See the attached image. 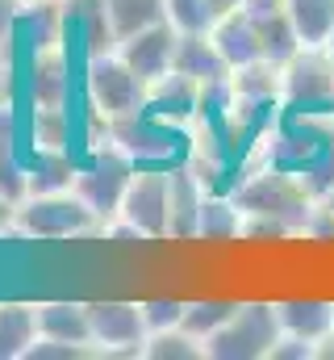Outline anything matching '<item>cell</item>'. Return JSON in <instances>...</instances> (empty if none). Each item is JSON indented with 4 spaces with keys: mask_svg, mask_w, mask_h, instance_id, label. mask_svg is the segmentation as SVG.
Segmentation results:
<instances>
[{
    "mask_svg": "<svg viewBox=\"0 0 334 360\" xmlns=\"http://www.w3.org/2000/svg\"><path fill=\"white\" fill-rule=\"evenodd\" d=\"M13 222H17V205H13V201L0 193V231H8Z\"/></svg>",
    "mask_w": 334,
    "mask_h": 360,
    "instance_id": "obj_29",
    "label": "cell"
},
{
    "mask_svg": "<svg viewBox=\"0 0 334 360\" xmlns=\"http://www.w3.org/2000/svg\"><path fill=\"white\" fill-rule=\"evenodd\" d=\"M21 4H42V0H21Z\"/></svg>",
    "mask_w": 334,
    "mask_h": 360,
    "instance_id": "obj_33",
    "label": "cell"
},
{
    "mask_svg": "<svg viewBox=\"0 0 334 360\" xmlns=\"http://www.w3.org/2000/svg\"><path fill=\"white\" fill-rule=\"evenodd\" d=\"M209 38H213V46L222 51V59L230 63V72H239V68H247V63H259V59H263L259 30H255V17H250L247 8L218 17L213 30H209Z\"/></svg>",
    "mask_w": 334,
    "mask_h": 360,
    "instance_id": "obj_12",
    "label": "cell"
},
{
    "mask_svg": "<svg viewBox=\"0 0 334 360\" xmlns=\"http://www.w3.org/2000/svg\"><path fill=\"white\" fill-rule=\"evenodd\" d=\"M171 72H180L184 80H192L201 89H213V84H226L230 80V63L222 59V51L213 46L209 34H180Z\"/></svg>",
    "mask_w": 334,
    "mask_h": 360,
    "instance_id": "obj_10",
    "label": "cell"
},
{
    "mask_svg": "<svg viewBox=\"0 0 334 360\" xmlns=\"http://www.w3.org/2000/svg\"><path fill=\"white\" fill-rule=\"evenodd\" d=\"M67 101V63L63 55L51 46V51H38L34 59V105L38 109H63Z\"/></svg>",
    "mask_w": 334,
    "mask_h": 360,
    "instance_id": "obj_20",
    "label": "cell"
},
{
    "mask_svg": "<svg viewBox=\"0 0 334 360\" xmlns=\"http://www.w3.org/2000/svg\"><path fill=\"white\" fill-rule=\"evenodd\" d=\"M142 356H151V360H201V356H209V348H205V340H196L192 331L167 327V331H151V335H147Z\"/></svg>",
    "mask_w": 334,
    "mask_h": 360,
    "instance_id": "obj_22",
    "label": "cell"
},
{
    "mask_svg": "<svg viewBox=\"0 0 334 360\" xmlns=\"http://www.w3.org/2000/svg\"><path fill=\"white\" fill-rule=\"evenodd\" d=\"M213 4V13L218 17H226V13H239V8H247V0H209Z\"/></svg>",
    "mask_w": 334,
    "mask_h": 360,
    "instance_id": "obj_30",
    "label": "cell"
},
{
    "mask_svg": "<svg viewBox=\"0 0 334 360\" xmlns=\"http://www.w3.org/2000/svg\"><path fill=\"white\" fill-rule=\"evenodd\" d=\"M255 17V30H259V46H263V59L267 63H276V68H284L305 42L297 38V30H293V21H288V13L284 8H272V13H250Z\"/></svg>",
    "mask_w": 334,
    "mask_h": 360,
    "instance_id": "obj_18",
    "label": "cell"
},
{
    "mask_svg": "<svg viewBox=\"0 0 334 360\" xmlns=\"http://www.w3.org/2000/svg\"><path fill=\"white\" fill-rule=\"evenodd\" d=\"M272 360H314V344L284 331V335L276 340V348H272Z\"/></svg>",
    "mask_w": 334,
    "mask_h": 360,
    "instance_id": "obj_27",
    "label": "cell"
},
{
    "mask_svg": "<svg viewBox=\"0 0 334 360\" xmlns=\"http://www.w3.org/2000/svg\"><path fill=\"white\" fill-rule=\"evenodd\" d=\"M205 184L192 168H171V193H167V235L171 239H196L201 205H205Z\"/></svg>",
    "mask_w": 334,
    "mask_h": 360,
    "instance_id": "obj_11",
    "label": "cell"
},
{
    "mask_svg": "<svg viewBox=\"0 0 334 360\" xmlns=\"http://www.w3.org/2000/svg\"><path fill=\"white\" fill-rule=\"evenodd\" d=\"M92 352V344H67V340H34V348L25 352L29 360H80Z\"/></svg>",
    "mask_w": 334,
    "mask_h": 360,
    "instance_id": "obj_26",
    "label": "cell"
},
{
    "mask_svg": "<svg viewBox=\"0 0 334 360\" xmlns=\"http://www.w3.org/2000/svg\"><path fill=\"white\" fill-rule=\"evenodd\" d=\"M280 310V327L288 335H301L309 344H318L322 335L334 331V302H322V297H293V302H276Z\"/></svg>",
    "mask_w": 334,
    "mask_h": 360,
    "instance_id": "obj_13",
    "label": "cell"
},
{
    "mask_svg": "<svg viewBox=\"0 0 334 360\" xmlns=\"http://www.w3.org/2000/svg\"><path fill=\"white\" fill-rule=\"evenodd\" d=\"M21 235L29 239H72L96 226V214L92 205L84 201L76 188H59V193H29L25 201H17V222H13Z\"/></svg>",
    "mask_w": 334,
    "mask_h": 360,
    "instance_id": "obj_3",
    "label": "cell"
},
{
    "mask_svg": "<svg viewBox=\"0 0 334 360\" xmlns=\"http://www.w3.org/2000/svg\"><path fill=\"white\" fill-rule=\"evenodd\" d=\"M284 105L293 113H330L334 109V51L330 46H301L284 68Z\"/></svg>",
    "mask_w": 334,
    "mask_h": 360,
    "instance_id": "obj_5",
    "label": "cell"
},
{
    "mask_svg": "<svg viewBox=\"0 0 334 360\" xmlns=\"http://www.w3.org/2000/svg\"><path fill=\"white\" fill-rule=\"evenodd\" d=\"M167 193H171V168H134L126 184L117 218L138 239H167Z\"/></svg>",
    "mask_w": 334,
    "mask_h": 360,
    "instance_id": "obj_6",
    "label": "cell"
},
{
    "mask_svg": "<svg viewBox=\"0 0 334 360\" xmlns=\"http://www.w3.org/2000/svg\"><path fill=\"white\" fill-rule=\"evenodd\" d=\"M243 205L226 193H205V205H201V222H196V239L205 243H230L243 235Z\"/></svg>",
    "mask_w": 334,
    "mask_h": 360,
    "instance_id": "obj_16",
    "label": "cell"
},
{
    "mask_svg": "<svg viewBox=\"0 0 334 360\" xmlns=\"http://www.w3.org/2000/svg\"><path fill=\"white\" fill-rule=\"evenodd\" d=\"M142 319H147V331L180 327L184 323V297H147L142 302Z\"/></svg>",
    "mask_w": 334,
    "mask_h": 360,
    "instance_id": "obj_25",
    "label": "cell"
},
{
    "mask_svg": "<svg viewBox=\"0 0 334 360\" xmlns=\"http://www.w3.org/2000/svg\"><path fill=\"white\" fill-rule=\"evenodd\" d=\"M88 306V327H92V344L100 348H126V352H142L147 344V319H142V302H121V297H96L84 302Z\"/></svg>",
    "mask_w": 334,
    "mask_h": 360,
    "instance_id": "obj_7",
    "label": "cell"
},
{
    "mask_svg": "<svg viewBox=\"0 0 334 360\" xmlns=\"http://www.w3.org/2000/svg\"><path fill=\"white\" fill-rule=\"evenodd\" d=\"M105 17L121 42L138 30H151V25L167 21V0H105Z\"/></svg>",
    "mask_w": 334,
    "mask_h": 360,
    "instance_id": "obj_19",
    "label": "cell"
},
{
    "mask_svg": "<svg viewBox=\"0 0 334 360\" xmlns=\"http://www.w3.org/2000/svg\"><path fill=\"white\" fill-rule=\"evenodd\" d=\"M322 205H326V210H330V214H334V188H330V193H326V197H322Z\"/></svg>",
    "mask_w": 334,
    "mask_h": 360,
    "instance_id": "obj_32",
    "label": "cell"
},
{
    "mask_svg": "<svg viewBox=\"0 0 334 360\" xmlns=\"http://www.w3.org/2000/svg\"><path fill=\"white\" fill-rule=\"evenodd\" d=\"M72 164L59 151H38V164L29 168V193H59L72 184Z\"/></svg>",
    "mask_w": 334,
    "mask_h": 360,
    "instance_id": "obj_23",
    "label": "cell"
},
{
    "mask_svg": "<svg viewBox=\"0 0 334 360\" xmlns=\"http://www.w3.org/2000/svg\"><path fill=\"white\" fill-rule=\"evenodd\" d=\"M84 89H88L92 109H96L100 117H109V122L147 109V96H151V84H147L117 51H105V55H92V59H88Z\"/></svg>",
    "mask_w": 334,
    "mask_h": 360,
    "instance_id": "obj_4",
    "label": "cell"
},
{
    "mask_svg": "<svg viewBox=\"0 0 334 360\" xmlns=\"http://www.w3.org/2000/svg\"><path fill=\"white\" fill-rule=\"evenodd\" d=\"M134 176V160L126 151H105L92 160V168L76 172V193L92 205L96 218H113L121 210V197H126V184Z\"/></svg>",
    "mask_w": 334,
    "mask_h": 360,
    "instance_id": "obj_8",
    "label": "cell"
},
{
    "mask_svg": "<svg viewBox=\"0 0 334 360\" xmlns=\"http://www.w3.org/2000/svg\"><path fill=\"white\" fill-rule=\"evenodd\" d=\"M284 13L305 46L334 42V0H284Z\"/></svg>",
    "mask_w": 334,
    "mask_h": 360,
    "instance_id": "obj_17",
    "label": "cell"
},
{
    "mask_svg": "<svg viewBox=\"0 0 334 360\" xmlns=\"http://www.w3.org/2000/svg\"><path fill=\"white\" fill-rule=\"evenodd\" d=\"M280 335H284V327H280L276 302H239L230 323L222 331H213L205 340V348L213 360H259L272 356Z\"/></svg>",
    "mask_w": 334,
    "mask_h": 360,
    "instance_id": "obj_2",
    "label": "cell"
},
{
    "mask_svg": "<svg viewBox=\"0 0 334 360\" xmlns=\"http://www.w3.org/2000/svg\"><path fill=\"white\" fill-rule=\"evenodd\" d=\"M17 21H21V0H0V46L17 42Z\"/></svg>",
    "mask_w": 334,
    "mask_h": 360,
    "instance_id": "obj_28",
    "label": "cell"
},
{
    "mask_svg": "<svg viewBox=\"0 0 334 360\" xmlns=\"http://www.w3.org/2000/svg\"><path fill=\"white\" fill-rule=\"evenodd\" d=\"M239 310V302L230 297H196V302H184V331H192L196 340H209L213 331H222L230 323V314Z\"/></svg>",
    "mask_w": 334,
    "mask_h": 360,
    "instance_id": "obj_21",
    "label": "cell"
},
{
    "mask_svg": "<svg viewBox=\"0 0 334 360\" xmlns=\"http://www.w3.org/2000/svg\"><path fill=\"white\" fill-rule=\"evenodd\" d=\"M234 201L243 205L247 218H272L288 231H305L314 210H318V197L309 193V184L288 168H272V172L250 176L243 188H234Z\"/></svg>",
    "mask_w": 334,
    "mask_h": 360,
    "instance_id": "obj_1",
    "label": "cell"
},
{
    "mask_svg": "<svg viewBox=\"0 0 334 360\" xmlns=\"http://www.w3.org/2000/svg\"><path fill=\"white\" fill-rule=\"evenodd\" d=\"M175 42H180V30H175L171 21H159V25H151V30H138V34L121 38V42H117V55H121L147 84H155V80H163L167 72H171V63H175Z\"/></svg>",
    "mask_w": 334,
    "mask_h": 360,
    "instance_id": "obj_9",
    "label": "cell"
},
{
    "mask_svg": "<svg viewBox=\"0 0 334 360\" xmlns=\"http://www.w3.org/2000/svg\"><path fill=\"white\" fill-rule=\"evenodd\" d=\"M272 8H284V0H247V13H272Z\"/></svg>",
    "mask_w": 334,
    "mask_h": 360,
    "instance_id": "obj_31",
    "label": "cell"
},
{
    "mask_svg": "<svg viewBox=\"0 0 334 360\" xmlns=\"http://www.w3.org/2000/svg\"><path fill=\"white\" fill-rule=\"evenodd\" d=\"M38 340V306L0 302V360H21Z\"/></svg>",
    "mask_w": 334,
    "mask_h": 360,
    "instance_id": "obj_15",
    "label": "cell"
},
{
    "mask_svg": "<svg viewBox=\"0 0 334 360\" xmlns=\"http://www.w3.org/2000/svg\"><path fill=\"white\" fill-rule=\"evenodd\" d=\"M330 51H334V42H330Z\"/></svg>",
    "mask_w": 334,
    "mask_h": 360,
    "instance_id": "obj_34",
    "label": "cell"
},
{
    "mask_svg": "<svg viewBox=\"0 0 334 360\" xmlns=\"http://www.w3.org/2000/svg\"><path fill=\"white\" fill-rule=\"evenodd\" d=\"M167 21L180 34H209L218 13H213L209 0H167Z\"/></svg>",
    "mask_w": 334,
    "mask_h": 360,
    "instance_id": "obj_24",
    "label": "cell"
},
{
    "mask_svg": "<svg viewBox=\"0 0 334 360\" xmlns=\"http://www.w3.org/2000/svg\"><path fill=\"white\" fill-rule=\"evenodd\" d=\"M38 335L67 340V344H92L88 306L84 302H38Z\"/></svg>",
    "mask_w": 334,
    "mask_h": 360,
    "instance_id": "obj_14",
    "label": "cell"
}]
</instances>
